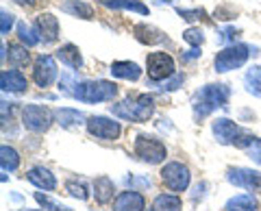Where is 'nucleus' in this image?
<instances>
[{
  "label": "nucleus",
  "instance_id": "nucleus-26",
  "mask_svg": "<svg viewBox=\"0 0 261 211\" xmlns=\"http://www.w3.org/2000/svg\"><path fill=\"white\" fill-rule=\"evenodd\" d=\"M18 39H20V44L29 46V48L37 46L39 42H42V37H39V31L33 29L31 24H27V22H18Z\"/></svg>",
  "mask_w": 261,
  "mask_h": 211
},
{
  "label": "nucleus",
  "instance_id": "nucleus-8",
  "mask_svg": "<svg viewBox=\"0 0 261 211\" xmlns=\"http://www.w3.org/2000/svg\"><path fill=\"white\" fill-rule=\"evenodd\" d=\"M146 68H148L150 81H166L170 76H174V59L168 52H150L146 59Z\"/></svg>",
  "mask_w": 261,
  "mask_h": 211
},
{
  "label": "nucleus",
  "instance_id": "nucleus-13",
  "mask_svg": "<svg viewBox=\"0 0 261 211\" xmlns=\"http://www.w3.org/2000/svg\"><path fill=\"white\" fill-rule=\"evenodd\" d=\"M211 131H214V135H216V140L220 142V144H224V146H228V144H235L238 142V137H240V133H242V128L233 122V120H228V118H220V120H216L214 122V126H211Z\"/></svg>",
  "mask_w": 261,
  "mask_h": 211
},
{
  "label": "nucleus",
  "instance_id": "nucleus-37",
  "mask_svg": "<svg viewBox=\"0 0 261 211\" xmlns=\"http://www.w3.org/2000/svg\"><path fill=\"white\" fill-rule=\"evenodd\" d=\"M183 81H185V76H183V74H174V78H172V81H168V83L163 85L161 89H163V92H172V89H176L178 85L183 83Z\"/></svg>",
  "mask_w": 261,
  "mask_h": 211
},
{
  "label": "nucleus",
  "instance_id": "nucleus-16",
  "mask_svg": "<svg viewBox=\"0 0 261 211\" xmlns=\"http://www.w3.org/2000/svg\"><path fill=\"white\" fill-rule=\"evenodd\" d=\"M133 35H135L137 42L146 44V46H157V44L168 42V37H166L163 31L150 27V24H144V22L142 24H135V27H133Z\"/></svg>",
  "mask_w": 261,
  "mask_h": 211
},
{
  "label": "nucleus",
  "instance_id": "nucleus-10",
  "mask_svg": "<svg viewBox=\"0 0 261 211\" xmlns=\"http://www.w3.org/2000/svg\"><path fill=\"white\" fill-rule=\"evenodd\" d=\"M57 61L53 55H39L33 63V81L37 87H50L57 78Z\"/></svg>",
  "mask_w": 261,
  "mask_h": 211
},
{
  "label": "nucleus",
  "instance_id": "nucleus-23",
  "mask_svg": "<svg viewBox=\"0 0 261 211\" xmlns=\"http://www.w3.org/2000/svg\"><path fill=\"white\" fill-rule=\"evenodd\" d=\"M27 48L29 46H24V44H9V55H7L5 61H9L11 68H24V66H29L31 55H29Z\"/></svg>",
  "mask_w": 261,
  "mask_h": 211
},
{
  "label": "nucleus",
  "instance_id": "nucleus-15",
  "mask_svg": "<svg viewBox=\"0 0 261 211\" xmlns=\"http://www.w3.org/2000/svg\"><path fill=\"white\" fill-rule=\"evenodd\" d=\"M27 87H29V81L20 70H5L0 74V89L3 92L22 94V92H27Z\"/></svg>",
  "mask_w": 261,
  "mask_h": 211
},
{
  "label": "nucleus",
  "instance_id": "nucleus-7",
  "mask_svg": "<svg viewBox=\"0 0 261 211\" xmlns=\"http://www.w3.org/2000/svg\"><path fill=\"white\" fill-rule=\"evenodd\" d=\"M161 181L168 190L172 192H185L190 188V168L178 164V161H170L161 168Z\"/></svg>",
  "mask_w": 261,
  "mask_h": 211
},
{
  "label": "nucleus",
  "instance_id": "nucleus-32",
  "mask_svg": "<svg viewBox=\"0 0 261 211\" xmlns=\"http://www.w3.org/2000/svg\"><path fill=\"white\" fill-rule=\"evenodd\" d=\"M65 192H68L70 196L79 198V200H87V198H89V194H87V188H85V183L68 181V183H65Z\"/></svg>",
  "mask_w": 261,
  "mask_h": 211
},
{
  "label": "nucleus",
  "instance_id": "nucleus-22",
  "mask_svg": "<svg viewBox=\"0 0 261 211\" xmlns=\"http://www.w3.org/2000/svg\"><path fill=\"white\" fill-rule=\"evenodd\" d=\"M61 11L74 15L81 20H94V7L87 3H81V0H65L61 5Z\"/></svg>",
  "mask_w": 261,
  "mask_h": 211
},
{
  "label": "nucleus",
  "instance_id": "nucleus-24",
  "mask_svg": "<svg viewBox=\"0 0 261 211\" xmlns=\"http://www.w3.org/2000/svg\"><path fill=\"white\" fill-rule=\"evenodd\" d=\"M181 209H183V202L174 194H159L152 200V207H150V211H181Z\"/></svg>",
  "mask_w": 261,
  "mask_h": 211
},
{
  "label": "nucleus",
  "instance_id": "nucleus-25",
  "mask_svg": "<svg viewBox=\"0 0 261 211\" xmlns=\"http://www.w3.org/2000/svg\"><path fill=\"white\" fill-rule=\"evenodd\" d=\"M226 211H255L257 209V200L250 196V194H240V196H233L231 200L224 205Z\"/></svg>",
  "mask_w": 261,
  "mask_h": 211
},
{
  "label": "nucleus",
  "instance_id": "nucleus-42",
  "mask_svg": "<svg viewBox=\"0 0 261 211\" xmlns=\"http://www.w3.org/2000/svg\"><path fill=\"white\" fill-rule=\"evenodd\" d=\"M161 3H172V0H161Z\"/></svg>",
  "mask_w": 261,
  "mask_h": 211
},
{
  "label": "nucleus",
  "instance_id": "nucleus-29",
  "mask_svg": "<svg viewBox=\"0 0 261 211\" xmlns=\"http://www.w3.org/2000/svg\"><path fill=\"white\" fill-rule=\"evenodd\" d=\"M0 166H3V170L7 172H13V170H18L20 166V155H18V150L11 148V146H3L0 148Z\"/></svg>",
  "mask_w": 261,
  "mask_h": 211
},
{
  "label": "nucleus",
  "instance_id": "nucleus-5",
  "mask_svg": "<svg viewBox=\"0 0 261 211\" xmlns=\"http://www.w3.org/2000/svg\"><path fill=\"white\" fill-rule=\"evenodd\" d=\"M135 155L140 157L144 164L157 166V164H161V161L168 157V150H166V146L157 140V137L137 135V140H135Z\"/></svg>",
  "mask_w": 261,
  "mask_h": 211
},
{
  "label": "nucleus",
  "instance_id": "nucleus-18",
  "mask_svg": "<svg viewBox=\"0 0 261 211\" xmlns=\"http://www.w3.org/2000/svg\"><path fill=\"white\" fill-rule=\"evenodd\" d=\"M96 3L107 7V9H116V11H135L140 15L150 13V9L142 3V0H96Z\"/></svg>",
  "mask_w": 261,
  "mask_h": 211
},
{
  "label": "nucleus",
  "instance_id": "nucleus-33",
  "mask_svg": "<svg viewBox=\"0 0 261 211\" xmlns=\"http://www.w3.org/2000/svg\"><path fill=\"white\" fill-rule=\"evenodd\" d=\"M176 13L181 15L185 22H198V20H205L207 18V11L205 9H183V7H176Z\"/></svg>",
  "mask_w": 261,
  "mask_h": 211
},
{
  "label": "nucleus",
  "instance_id": "nucleus-40",
  "mask_svg": "<svg viewBox=\"0 0 261 211\" xmlns=\"http://www.w3.org/2000/svg\"><path fill=\"white\" fill-rule=\"evenodd\" d=\"M126 183H130V185H150L148 178H133V176L126 178Z\"/></svg>",
  "mask_w": 261,
  "mask_h": 211
},
{
  "label": "nucleus",
  "instance_id": "nucleus-36",
  "mask_svg": "<svg viewBox=\"0 0 261 211\" xmlns=\"http://www.w3.org/2000/svg\"><path fill=\"white\" fill-rule=\"evenodd\" d=\"M11 27H13V15L3 11V13H0V33L7 35L11 31Z\"/></svg>",
  "mask_w": 261,
  "mask_h": 211
},
{
  "label": "nucleus",
  "instance_id": "nucleus-9",
  "mask_svg": "<svg viewBox=\"0 0 261 211\" xmlns=\"http://www.w3.org/2000/svg\"><path fill=\"white\" fill-rule=\"evenodd\" d=\"M87 131L92 137H96V140L113 142L120 137L122 126H120V122H116V120H109L105 116H92L87 120Z\"/></svg>",
  "mask_w": 261,
  "mask_h": 211
},
{
  "label": "nucleus",
  "instance_id": "nucleus-11",
  "mask_svg": "<svg viewBox=\"0 0 261 211\" xmlns=\"http://www.w3.org/2000/svg\"><path fill=\"white\" fill-rule=\"evenodd\" d=\"M226 181L235 188H244L250 192H261V172L250 168H228Z\"/></svg>",
  "mask_w": 261,
  "mask_h": 211
},
{
  "label": "nucleus",
  "instance_id": "nucleus-1",
  "mask_svg": "<svg viewBox=\"0 0 261 211\" xmlns=\"http://www.w3.org/2000/svg\"><path fill=\"white\" fill-rule=\"evenodd\" d=\"M154 111V100L148 94L140 96H128L122 102L111 104V113L122 120H130V122H146Z\"/></svg>",
  "mask_w": 261,
  "mask_h": 211
},
{
  "label": "nucleus",
  "instance_id": "nucleus-14",
  "mask_svg": "<svg viewBox=\"0 0 261 211\" xmlns=\"http://www.w3.org/2000/svg\"><path fill=\"white\" fill-rule=\"evenodd\" d=\"M146 209V200L140 192L128 190V192H120L113 198V211H144Z\"/></svg>",
  "mask_w": 261,
  "mask_h": 211
},
{
  "label": "nucleus",
  "instance_id": "nucleus-30",
  "mask_svg": "<svg viewBox=\"0 0 261 211\" xmlns=\"http://www.w3.org/2000/svg\"><path fill=\"white\" fill-rule=\"evenodd\" d=\"M244 83H246L248 94L261 98V66H252L244 76Z\"/></svg>",
  "mask_w": 261,
  "mask_h": 211
},
{
  "label": "nucleus",
  "instance_id": "nucleus-19",
  "mask_svg": "<svg viewBox=\"0 0 261 211\" xmlns=\"http://www.w3.org/2000/svg\"><path fill=\"white\" fill-rule=\"evenodd\" d=\"M111 74L118 78H124V81H137L142 76V68L135 61H113Z\"/></svg>",
  "mask_w": 261,
  "mask_h": 211
},
{
  "label": "nucleus",
  "instance_id": "nucleus-43",
  "mask_svg": "<svg viewBox=\"0 0 261 211\" xmlns=\"http://www.w3.org/2000/svg\"><path fill=\"white\" fill-rule=\"evenodd\" d=\"M20 211H33V209H20Z\"/></svg>",
  "mask_w": 261,
  "mask_h": 211
},
{
  "label": "nucleus",
  "instance_id": "nucleus-3",
  "mask_svg": "<svg viewBox=\"0 0 261 211\" xmlns=\"http://www.w3.org/2000/svg\"><path fill=\"white\" fill-rule=\"evenodd\" d=\"M116 96H118L116 83L98 78V81H81L76 98L83 102H105V100H113Z\"/></svg>",
  "mask_w": 261,
  "mask_h": 211
},
{
  "label": "nucleus",
  "instance_id": "nucleus-31",
  "mask_svg": "<svg viewBox=\"0 0 261 211\" xmlns=\"http://www.w3.org/2000/svg\"><path fill=\"white\" fill-rule=\"evenodd\" d=\"M183 39H185V42L190 44L192 48H200L202 42H205V33H202V29L192 27V29H187L185 33H183Z\"/></svg>",
  "mask_w": 261,
  "mask_h": 211
},
{
  "label": "nucleus",
  "instance_id": "nucleus-6",
  "mask_svg": "<svg viewBox=\"0 0 261 211\" xmlns=\"http://www.w3.org/2000/svg\"><path fill=\"white\" fill-rule=\"evenodd\" d=\"M22 124L31 133H46L53 124V113L42 104H27L22 111Z\"/></svg>",
  "mask_w": 261,
  "mask_h": 211
},
{
  "label": "nucleus",
  "instance_id": "nucleus-20",
  "mask_svg": "<svg viewBox=\"0 0 261 211\" xmlns=\"http://www.w3.org/2000/svg\"><path fill=\"white\" fill-rule=\"evenodd\" d=\"M57 59H59L61 63H65L68 68H72V70H79L81 66H83V57H81L79 46H74V44L61 46L59 50H57Z\"/></svg>",
  "mask_w": 261,
  "mask_h": 211
},
{
  "label": "nucleus",
  "instance_id": "nucleus-35",
  "mask_svg": "<svg viewBox=\"0 0 261 211\" xmlns=\"http://www.w3.org/2000/svg\"><path fill=\"white\" fill-rule=\"evenodd\" d=\"M246 152H248V157L255 161V164L261 166V140L259 137H252V142L246 146Z\"/></svg>",
  "mask_w": 261,
  "mask_h": 211
},
{
  "label": "nucleus",
  "instance_id": "nucleus-34",
  "mask_svg": "<svg viewBox=\"0 0 261 211\" xmlns=\"http://www.w3.org/2000/svg\"><path fill=\"white\" fill-rule=\"evenodd\" d=\"M35 200L42 205L44 209H48V211H70V207H65V205H61V202H55L53 198H48V196H44L42 192H37L35 194Z\"/></svg>",
  "mask_w": 261,
  "mask_h": 211
},
{
  "label": "nucleus",
  "instance_id": "nucleus-17",
  "mask_svg": "<svg viewBox=\"0 0 261 211\" xmlns=\"http://www.w3.org/2000/svg\"><path fill=\"white\" fill-rule=\"evenodd\" d=\"M27 178H29L33 185H35V188L46 190V192H53V190L57 188V178H55V174H53L48 168H44V166L31 168V170H29V174H27Z\"/></svg>",
  "mask_w": 261,
  "mask_h": 211
},
{
  "label": "nucleus",
  "instance_id": "nucleus-27",
  "mask_svg": "<svg viewBox=\"0 0 261 211\" xmlns=\"http://www.w3.org/2000/svg\"><path fill=\"white\" fill-rule=\"evenodd\" d=\"M79 85H81V81L76 78L74 72H65V74H61V78H59V92L63 96H70V98H76Z\"/></svg>",
  "mask_w": 261,
  "mask_h": 211
},
{
  "label": "nucleus",
  "instance_id": "nucleus-12",
  "mask_svg": "<svg viewBox=\"0 0 261 211\" xmlns=\"http://www.w3.org/2000/svg\"><path fill=\"white\" fill-rule=\"evenodd\" d=\"M35 29L44 44H55L59 39V20L53 13H39L35 18Z\"/></svg>",
  "mask_w": 261,
  "mask_h": 211
},
{
  "label": "nucleus",
  "instance_id": "nucleus-21",
  "mask_svg": "<svg viewBox=\"0 0 261 211\" xmlns=\"http://www.w3.org/2000/svg\"><path fill=\"white\" fill-rule=\"evenodd\" d=\"M113 192H116V188H113V181L109 176H98L94 181V198L98 205H107L113 198Z\"/></svg>",
  "mask_w": 261,
  "mask_h": 211
},
{
  "label": "nucleus",
  "instance_id": "nucleus-2",
  "mask_svg": "<svg viewBox=\"0 0 261 211\" xmlns=\"http://www.w3.org/2000/svg\"><path fill=\"white\" fill-rule=\"evenodd\" d=\"M228 96H231V89L222 83L216 85H205L196 96V104H194V113L196 118H205L209 116L216 107H226Z\"/></svg>",
  "mask_w": 261,
  "mask_h": 211
},
{
  "label": "nucleus",
  "instance_id": "nucleus-28",
  "mask_svg": "<svg viewBox=\"0 0 261 211\" xmlns=\"http://www.w3.org/2000/svg\"><path fill=\"white\" fill-rule=\"evenodd\" d=\"M55 118H57V122H59L61 126H76V124H81L83 122V113L81 111H76V109H57L55 111Z\"/></svg>",
  "mask_w": 261,
  "mask_h": 211
},
{
  "label": "nucleus",
  "instance_id": "nucleus-39",
  "mask_svg": "<svg viewBox=\"0 0 261 211\" xmlns=\"http://www.w3.org/2000/svg\"><path fill=\"white\" fill-rule=\"evenodd\" d=\"M196 57H200V50H198V48H192V50H187L185 55H181V59H183V63H185V61L196 59Z\"/></svg>",
  "mask_w": 261,
  "mask_h": 211
},
{
  "label": "nucleus",
  "instance_id": "nucleus-4",
  "mask_svg": "<svg viewBox=\"0 0 261 211\" xmlns=\"http://www.w3.org/2000/svg\"><path fill=\"white\" fill-rule=\"evenodd\" d=\"M248 57H250V46L248 44H231V46L222 48V50L216 55L214 68H216V72L238 70L248 61Z\"/></svg>",
  "mask_w": 261,
  "mask_h": 211
},
{
  "label": "nucleus",
  "instance_id": "nucleus-38",
  "mask_svg": "<svg viewBox=\"0 0 261 211\" xmlns=\"http://www.w3.org/2000/svg\"><path fill=\"white\" fill-rule=\"evenodd\" d=\"M235 35H238V31H235V29H224L222 33H220V42H226V39H235Z\"/></svg>",
  "mask_w": 261,
  "mask_h": 211
},
{
  "label": "nucleus",
  "instance_id": "nucleus-41",
  "mask_svg": "<svg viewBox=\"0 0 261 211\" xmlns=\"http://www.w3.org/2000/svg\"><path fill=\"white\" fill-rule=\"evenodd\" d=\"M13 3H18V5H29V7H33V5H37L39 0H13Z\"/></svg>",
  "mask_w": 261,
  "mask_h": 211
}]
</instances>
